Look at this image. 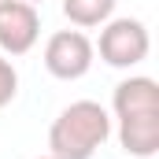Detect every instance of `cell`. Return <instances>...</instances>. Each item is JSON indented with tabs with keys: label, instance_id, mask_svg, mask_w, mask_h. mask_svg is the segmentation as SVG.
Wrapping results in <instances>:
<instances>
[{
	"label": "cell",
	"instance_id": "30bf717a",
	"mask_svg": "<svg viewBox=\"0 0 159 159\" xmlns=\"http://www.w3.org/2000/svg\"><path fill=\"white\" fill-rule=\"evenodd\" d=\"M37 159H52V156H37Z\"/></svg>",
	"mask_w": 159,
	"mask_h": 159
},
{
	"label": "cell",
	"instance_id": "277c9868",
	"mask_svg": "<svg viewBox=\"0 0 159 159\" xmlns=\"http://www.w3.org/2000/svg\"><path fill=\"white\" fill-rule=\"evenodd\" d=\"M41 37V11L22 0H0V52L26 56Z\"/></svg>",
	"mask_w": 159,
	"mask_h": 159
},
{
	"label": "cell",
	"instance_id": "6da1fadb",
	"mask_svg": "<svg viewBox=\"0 0 159 159\" xmlns=\"http://www.w3.org/2000/svg\"><path fill=\"white\" fill-rule=\"evenodd\" d=\"M111 137V115L96 100H74L67 104L52 129H48V156L52 159H93L104 141Z\"/></svg>",
	"mask_w": 159,
	"mask_h": 159
},
{
	"label": "cell",
	"instance_id": "ba28073f",
	"mask_svg": "<svg viewBox=\"0 0 159 159\" xmlns=\"http://www.w3.org/2000/svg\"><path fill=\"white\" fill-rule=\"evenodd\" d=\"M19 93V70L11 67V59L0 52V107H7Z\"/></svg>",
	"mask_w": 159,
	"mask_h": 159
},
{
	"label": "cell",
	"instance_id": "8992f818",
	"mask_svg": "<svg viewBox=\"0 0 159 159\" xmlns=\"http://www.w3.org/2000/svg\"><path fill=\"white\" fill-rule=\"evenodd\" d=\"M119 144L133 159H152L159 152V111L137 115V119H119Z\"/></svg>",
	"mask_w": 159,
	"mask_h": 159
},
{
	"label": "cell",
	"instance_id": "5b68a950",
	"mask_svg": "<svg viewBox=\"0 0 159 159\" xmlns=\"http://www.w3.org/2000/svg\"><path fill=\"white\" fill-rule=\"evenodd\" d=\"M111 111L115 119H137V115H156L159 111V85L156 78H144V74H133L115 85V96H111Z\"/></svg>",
	"mask_w": 159,
	"mask_h": 159
},
{
	"label": "cell",
	"instance_id": "7a4b0ae2",
	"mask_svg": "<svg viewBox=\"0 0 159 159\" xmlns=\"http://www.w3.org/2000/svg\"><path fill=\"white\" fill-rule=\"evenodd\" d=\"M93 48L100 52V59L107 67L129 70V67H137V63L148 59L152 37H148V26L141 19H107L104 30H100V41Z\"/></svg>",
	"mask_w": 159,
	"mask_h": 159
},
{
	"label": "cell",
	"instance_id": "9c48e42d",
	"mask_svg": "<svg viewBox=\"0 0 159 159\" xmlns=\"http://www.w3.org/2000/svg\"><path fill=\"white\" fill-rule=\"evenodd\" d=\"M22 4H34V7H37V4H44V0H22Z\"/></svg>",
	"mask_w": 159,
	"mask_h": 159
},
{
	"label": "cell",
	"instance_id": "3957f363",
	"mask_svg": "<svg viewBox=\"0 0 159 159\" xmlns=\"http://www.w3.org/2000/svg\"><path fill=\"white\" fill-rule=\"evenodd\" d=\"M93 59H96V48H93V41L81 30H59L44 44V70L52 78H59V81L85 78L89 67H93Z\"/></svg>",
	"mask_w": 159,
	"mask_h": 159
},
{
	"label": "cell",
	"instance_id": "52a82bcc",
	"mask_svg": "<svg viewBox=\"0 0 159 159\" xmlns=\"http://www.w3.org/2000/svg\"><path fill=\"white\" fill-rule=\"evenodd\" d=\"M115 4L119 0H63V15H67L70 26L93 30V26H104L115 15Z\"/></svg>",
	"mask_w": 159,
	"mask_h": 159
}]
</instances>
